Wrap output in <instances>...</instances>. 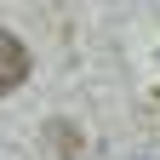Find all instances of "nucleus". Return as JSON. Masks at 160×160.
<instances>
[{
    "mask_svg": "<svg viewBox=\"0 0 160 160\" xmlns=\"http://www.w3.org/2000/svg\"><path fill=\"white\" fill-rule=\"evenodd\" d=\"M23 80H29V46H23L12 29H0V97L17 92Z\"/></svg>",
    "mask_w": 160,
    "mask_h": 160,
    "instance_id": "1",
    "label": "nucleus"
}]
</instances>
